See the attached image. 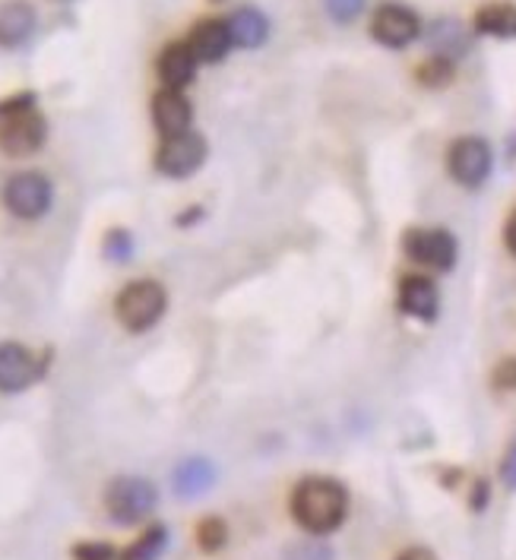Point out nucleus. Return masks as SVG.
Here are the masks:
<instances>
[{
  "label": "nucleus",
  "instance_id": "f3484780",
  "mask_svg": "<svg viewBox=\"0 0 516 560\" xmlns=\"http://www.w3.org/2000/svg\"><path fill=\"white\" fill-rule=\"evenodd\" d=\"M427 38V48H431V55H441V58H462L466 51H469V45H472V32L466 30L459 20L454 16H441V20H434L425 32Z\"/></svg>",
  "mask_w": 516,
  "mask_h": 560
},
{
  "label": "nucleus",
  "instance_id": "a211bd4d",
  "mask_svg": "<svg viewBox=\"0 0 516 560\" xmlns=\"http://www.w3.org/2000/svg\"><path fill=\"white\" fill-rule=\"evenodd\" d=\"M225 23H228L232 45L244 48V51H254L270 38V20L257 7H238Z\"/></svg>",
  "mask_w": 516,
  "mask_h": 560
},
{
  "label": "nucleus",
  "instance_id": "a878e982",
  "mask_svg": "<svg viewBox=\"0 0 516 560\" xmlns=\"http://www.w3.org/2000/svg\"><path fill=\"white\" fill-rule=\"evenodd\" d=\"M35 92H20V95H13V98H3L0 102V124L7 118H13V115H20V112H30L35 108Z\"/></svg>",
  "mask_w": 516,
  "mask_h": 560
},
{
  "label": "nucleus",
  "instance_id": "c85d7f7f",
  "mask_svg": "<svg viewBox=\"0 0 516 560\" xmlns=\"http://www.w3.org/2000/svg\"><path fill=\"white\" fill-rule=\"evenodd\" d=\"M333 555L324 545H298L295 548V560H330Z\"/></svg>",
  "mask_w": 516,
  "mask_h": 560
},
{
  "label": "nucleus",
  "instance_id": "1a4fd4ad",
  "mask_svg": "<svg viewBox=\"0 0 516 560\" xmlns=\"http://www.w3.org/2000/svg\"><path fill=\"white\" fill-rule=\"evenodd\" d=\"M45 140H48V120L35 108L20 112L0 124V152L10 159H26L45 147Z\"/></svg>",
  "mask_w": 516,
  "mask_h": 560
},
{
  "label": "nucleus",
  "instance_id": "5701e85b",
  "mask_svg": "<svg viewBox=\"0 0 516 560\" xmlns=\"http://www.w3.org/2000/svg\"><path fill=\"white\" fill-rule=\"evenodd\" d=\"M102 250H105V257H108V260H115V264H127V260L133 257V235H130L127 229H112V232L105 235Z\"/></svg>",
  "mask_w": 516,
  "mask_h": 560
},
{
  "label": "nucleus",
  "instance_id": "cd10ccee",
  "mask_svg": "<svg viewBox=\"0 0 516 560\" xmlns=\"http://www.w3.org/2000/svg\"><path fill=\"white\" fill-rule=\"evenodd\" d=\"M488 501H491V485H488L485 478H479V481L472 485V498H469L472 513H485Z\"/></svg>",
  "mask_w": 516,
  "mask_h": 560
},
{
  "label": "nucleus",
  "instance_id": "f8f14e48",
  "mask_svg": "<svg viewBox=\"0 0 516 560\" xmlns=\"http://www.w3.org/2000/svg\"><path fill=\"white\" fill-rule=\"evenodd\" d=\"M152 124H155V130L162 133V140L190 130V124H194V108H190L187 95L178 92V89H159V92L152 95Z\"/></svg>",
  "mask_w": 516,
  "mask_h": 560
},
{
  "label": "nucleus",
  "instance_id": "dca6fc26",
  "mask_svg": "<svg viewBox=\"0 0 516 560\" xmlns=\"http://www.w3.org/2000/svg\"><path fill=\"white\" fill-rule=\"evenodd\" d=\"M215 485V466L207 456H190L172 475V491L181 501H197Z\"/></svg>",
  "mask_w": 516,
  "mask_h": 560
},
{
  "label": "nucleus",
  "instance_id": "6e6552de",
  "mask_svg": "<svg viewBox=\"0 0 516 560\" xmlns=\"http://www.w3.org/2000/svg\"><path fill=\"white\" fill-rule=\"evenodd\" d=\"M207 155H210L207 140L197 130H184L162 140V147L155 152V168L165 177H190L203 168Z\"/></svg>",
  "mask_w": 516,
  "mask_h": 560
},
{
  "label": "nucleus",
  "instance_id": "4be33fe9",
  "mask_svg": "<svg viewBox=\"0 0 516 560\" xmlns=\"http://www.w3.org/2000/svg\"><path fill=\"white\" fill-rule=\"evenodd\" d=\"M225 541H228V526H225V520H219V516H203V520L197 523V545H200V551L215 555V551L225 548Z\"/></svg>",
  "mask_w": 516,
  "mask_h": 560
},
{
  "label": "nucleus",
  "instance_id": "6ab92c4d",
  "mask_svg": "<svg viewBox=\"0 0 516 560\" xmlns=\"http://www.w3.org/2000/svg\"><path fill=\"white\" fill-rule=\"evenodd\" d=\"M472 32L488 38H516V3L491 0L472 16Z\"/></svg>",
  "mask_w": 516,
  "mask_h": 560
},
{
  "label": "nucleus",
  "instance_id": "aec40b11",
  "mask_svg": "<svg viewBox=\"0 0 516 560\" xmlns=\"http://www.w3.org/2000/svg\"><path fill=\"white\" fill-rule=\"evenodd\" d=\"M165 548H168V526L152 523L150 529L143 532L130 548H124L118 560H162Z\"/></svg>",
  "mask_w": 516,
  "mask_h": 560
},
{
  "label": "nucleus",
  "instance_id": "7ed1b4c3",
  "mask_svg": "<svg viewBox=\"0 0 516 560\" xmlns=\"http://www.w3.org/2000/svg\"><path fill=\"white\" fill-rule=\"evenodd\" d=\"M159 503V491L150 478H140V475H121L115 481H108V491H105V510L112 516V523L118 526H137L143 523L146 516H152Z\"/></svg>",
  "mask_w": 516,
  "mask_h": 560
},
{
  "label": "nucleus",
  "instance_id": "39448f33",
  "mask_svg": "<svg viewBox=\"0 0 516 560\" xmlns=\"http://www.w3.org/2000/svg\"><path fill=\"white\" fill-rule=\"evenodd\" d=\"M422 32H425V26H422L419 13L406 3H394V0L380 3L371 16V38L390 51L409 48L412 42L422 38Z\"/></svg>",
  "mask_w": 516,
  "mask_h": 560
},
{
  "label": "nucleus",
  "instance_id": "412c9836",
  "mask_svg": "<svg viewBox=\"0 0 516 560\" xmlns=\"http://www.w3.org/2000/svg\"><path fill=\"white\" fill-rule=\"evenodd\" d=\"M456 60L441 58V55H427L419 67H415V80L425 89H444L454 83Z\"/></svg>",
  "mask_w": 516,
  "mask_h": 560
},
{
  "label": "nucleus",
  "instance_id": "2eb2a0df",
  "mask_svg": "<svg viewBox=\"0 0 516 560\" xmlns=\"http://www.w3.org/2000/svg\"><path fill=\"white\" fill-rule=\"evenodd\" d=\"M35 10L26 0H7L0 7V48H23L35 35Z\"/></svg>",
  "mask_w": 516,
  "mask_h": 560
},
{
  "label": "nucleus",
  "instance_id": "393cba45",
  "mask_svg": "<svg viewBox=\"0 0 516 560\" xmlns=\"http://www.w3.org/2000/svg\"><path fill=\"white\" fill-rule=\"evenodd\" d=\"M73 560H118V548L115 545H108V541H80V545H73Z\"/></svg>",
  "mask_w": 516,
  "mask_h": 560
},
{
  "label": "nucleus",
  "instance_id": "0eeeda50",
  "mask_svg": "<svg viewBox=\"0 0 516 560\" xmlns=\"http://www.w3.org/2000/svg\"><path fill=\"white\" fill-rule=\"evenodd\" d=\"M402 254L431 272H450L456 266V237L447 229H409L402 235Z\"/></svg>",
  "mask_w": 516,
  "mask_h": 560
},
{
  "label": "nucleus",
  "instance_id": "c756f323",
  "mask_svg": "<svg viewBox=\"0 0 516 560\" xmlns=\"http://www.w3.org/2000/svg\"><path fill=\"white\" fill-rule=\"evenodd\" d=\"M501 478H504V485H507V488H516V443L507 450V456H504Z\"/></svg>",
  "mask_w": 516,
  "mask_h": 560
},
{
  "label": "nucleus",
  "instance_id": "f03ea898",
  "mask_svg": "<svg viewBox=\"0 0 516 560\" xmlns=\"http://www.w3.org/2000/svg\"><path fill=\"white\" fill-rule=\"evenodd\" d=\"M165 307H168V295H165V289L155 279H137V282L124 285L121 295L115 301L118 324L127 332H146V329H152L162 320Z\"/></svg>",
  "mask_w": 516,
  "mask_h": 560
},
{
  "label": "nucleus",
  "instance_id": "f257e3e1",
  "mask_svg": "<svg viewBox=\"0 0 516 560\" xmlns=\"http://www.w3.org/2000/svg\"><path fill=\"white\" fill-rule=\"evenodd\" d=\"M349 516V491L339 478L314 475L292 491V520L307 535H330Z\"/></svg>",
  "mask_w": 516,
  "mask_h": 560
},
{
  "label": "nucleus",
  "instance_id": "7c9ffc66",
  "mask_svg": "<svg viewBox=\"0 0 516 560\" xmlns=\"http://www.w3.org/2000/svg\"><path fill=\"white\" fill-rule=\"evenodd\" d=\"M504 244H507V250L516 257V209L514 215L507 219V225H504Z\"/></svg>",
  "mask_w": 516,
  "mask_h": 560
},
{
  "label": "nucleus",
  "instance_id": "bb28decb",
  "mask_svg": "<svg viewBox=\"0 0 516 560\" xmlns=\"http://www.w3.org/2000/svg\"><path fill=\"white\" fill-rule=\"evenodd\" d=\"M491 384L497 389H516V358H504L494 374H491Z\"/></svg>",
  "mask_w": 516,
  "mask_h": 560
},
{
  "label": "nucleus",
  "instance_id": "9d476101",
  "mask_svg": "<svg viewBox=\"0 0 516 560\" xmlns=\"http://www.w3.org/2000/svg\"><path fill=\"white\" fill-rule=\"evenodd\" d=\"M45 361L20 342H0V393H23L38 384Z\"/></svg>",
  "mask_w": 516,
  "mask_h": 560
},
{
  "label": "nucleus",
  "instance_id": "20e7f679",
  "mask_svg": "<svg viewBox=\"0 0 516 560\" xmlns=\"http://www.w3.org/2000/svg\"><path fill=\"white\" fill-rule=\"evenodd\" d=\"M3 207L10 209L16 219H42L51 203H55V187L51 180L42 175V172H23V175H13L3 184V194H0Z\"/></svg>",
  "mask_w": 516,
  "mask_h": 560
},
{
  "label": "nucleus",
  "instance_id": "2f4dec72",
  "mask_svg": "<svg viewBox=\"0 0 516 560\" xmlns=\"http://www.w3.org/2000/svg\"><path fill=\"white\" fill-rule=\"evenodd\" d=\"M396 560H437V555H434V551H427V548H406V551H402Z\"/></svg>",
  "mask_w": 516,
  "mask_h": 560
},
{
  "label": "nucleus",
  "instance_id": "423d86ee",
  "mask_svg": "<svg viewBox=\"0 0 516 560\" xmlns=\"http://www.w3.org/2000/svg\"><path fill=\"white\" fill-rule=\"evenodd\" d=\"M494 168V152L491 143L482 137H459L447 149V172L459 187L479 190Z\"/></svg>",
  "mask_w": 516,
  "mask_h": 560
},
{
  "label": "nucleus",
  "instance_id": "4468645a",
  "mask_svg": "<svg viewBox=\"0 0 516 560\" xmlns=\"http://www.w3.org/2000/svg\"><path fill=\"white\" fill-rule=\"evenodd\" d=\"M187 45L194 48V55H197L200 63H219V60H225V55L235 48L225 20H200L194 26V32H190Z\"/></svg>",
  "mask_w": 516,
  "mask_h": 560
},
{
  "label": "nucleus",
  "instance_id": "b1692460",
  "mask_svg": "<svg viewBox=\"0 0 516 560\" xmlns=\"http://www.w3.org/2000/svg\"><path fill=\"white\" fill-rule=\"evenodd\" d=\"M324 10L333 23L345 26V23L359 20V13L365 10V0H324Z\"/></svg>",
  "mask_w": 516,
  "mask_h": 560
},
{
  "label": "nucleus",
  "instance_id": "9b49d317",
  "mask_svg": "<svg viewBox=\"0 0 516 560\" xmlns=\"http://www.w3.org/2000/svg\"><path fill=\"white\" fill-rule=\"evenodd\" d=\"M399 311L419 324H431L437 320L441 314V292L434 285V279L419 276V272H409L399 279Z\"/></svg>",
  "mask_w": 516,
  "mask_h": 560
},
{
  "label": "nucleus",
  "instance_id": "ddd939ff",
  "mask_svg": "<svg viewBox=\"0 0 516 560\" xmlns=\"http://www.w3.org/2000/svg\"><path fill=\"white\" fill-rule=\"evenodd\" d=\"M197 67H200V60H197L194 48H190L187 42H172V45H165L159 60H155V73H159L162 86L178 89V92H184V89L194 83Z\"/></svg>",
  "mask_w": 516,
  "mask_h": 560
}]
</instances>
